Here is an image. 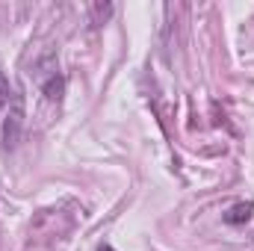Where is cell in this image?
<instances>
[{"label": "cell", "instance_id": "2", "mask_svg": "<svg viewBox=\"0 0 254 251\" xmlns=\"http://www.w3.org/2000/svg\"><path fill=\"white\" fill-rule=\"evenodd\" d=\"M21 119H24V110H21V101L15 98V101H12V116L6 119V133H3L6 148H15V142H18V130H21Z\"/></svg>", "mask_w": 254, "mask_h": 251}, {"label": "cell", "instance_id": "3", "mask_svg": "<svg viewBox=\"0 0 254 251\" xmlns=\"http://www.w3.org/2000/svg\"><path fill=\"white\" fill-rule=\"evenodd\" d=\"M252 213H254V201H237L222 219H225V225H246L252 219Z\"/></svg>", "mask_w": 254, "mask_h": 251}, {"label": "cell", "instance_id": "4", "mask_svg": "<svg viewBox=\"0 0 254 251\" xmlns=\"http://www.w3.org/2000/svg\"><path fill=\"white\" fill-rule=\"evenodd\" d=\"M9 101H15V98H12V86H9L6 74L0 71V113H3V107H9Z\"/></svg>", "mask_w": 254, "mask_h": 251}, {"label": "cell", "instance_id": "6", "mask_svg": "<svg viewBox=\"0 0 254 251\" xmlns=\"http://www.w3.org/2000/svg\"><path fill=\"white\" fill-rule=\"evenodd\" d=\"M98 251H116V249H113V246H101Z\"/></svg>", "mask_w": 254, "mask_h": 251}, {"label": "cell", "instance_id": "1", "mask_svg": "<svg viewBox=\"0 0 254 251\" xmlns=\"http://www.w3.org/2000/svg\"><path fill=\"white\" fill-rule=\"evenodd\" d=\"M42 92H45V98H48V101H63L65 77L60 74V68H51V71L45 74V80H42Z\"/></svg>", "mask_w": 254, "mask_h": 251}, {"label": "cell", "instance_id": "5", "mask_svg": "<svg viewBox=\"0 0 254 251\" xmlns=\"http://www.w3.org/2000/svg\"><path fill=\"white\" fill-rule=\"evenodd\" d=\"M92 15H95L92 24H104V21L113 15V6H110V3H107V6H92Z\"/></svg>", "mask_w": 254, "mask_h": 251}]
</instances>
